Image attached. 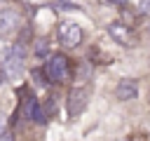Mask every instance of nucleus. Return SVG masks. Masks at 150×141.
Returning <instances> with one entry per match:
<instances>
[{
  "label": "nucleus",
  "instance_id": "nucleus-1",
  "mask_svg": "<svg viewBox=\"0 0 150 141\" xmlns=\"http://www.w3.org/2000/svg\"><path fill=\"white\" fill-rule=\"evenodd\" d=\"M45 75L49 82H63L68 78V59L63 54L49 56V61L45 63Z\"/></svg>",
  "mask_w": 150,
  "mask_h": 141
},
{
  "label": "nucleus",
  "instance_id": "nucleus-2",
  "mask_svg": "<svg viewBox=\"0 0 150 141\" xmlns=\"http://www.w3.org/2000/svg\"><path fill=\"white\" fill-rule=\"evenodd\" d=\"M59 40L63 47H77L82 42V28L75 21H61L59 24Z\"/></svg>",
  "mask_w": 150,
  "mask_h": 141
},
{
  "label": "nucleus",
  "instance_id": "nucleus-3",
  "mask_svg": "<svg viewBox=\"0 0 150 141\" xmlns=\"http://www.w3.org/2000/svg\"><path fill=\"white\" fill-rule=\"evenodd\" d=\"M23 66H26V54H23L21 47H16V49L12 52V56L2 63V73H5V78H9V80H19L21 73H23Z\"/></svg>",
  "mask_w": 150,
  "mask_h": 141
},
{
  "label": "nucleus",
  "instance_id": "nucleus-4",
  "mask_svg": "<svg viewBox=\"0 0 150 141\" xmlns=\"http://www.w3.org/2000/svg\"><path fill=\"white\" fill-rule=\"evenodd\" d=\"M108 33L120 42V45H124V47H131V45H136V38L131 35V31H129V26H124L122 21H112L110 26H108Z\"/></svg>",
  "mask_w": 150,
  "mask_h": 141
},
{
  "label": "nucleus",
  "instance_id": "nucleus-5",
  "mask_svg": "<svg viewBox=\"0 0 150 141\" xmlns=\"http://www.w3.org/2000/svg\"><path fill=\"white\" fill-rule=\"evenodd\" d=\"M19 24H21L19 12H14V9H0V38L14 33L19 28Z\"/></svg>",
  "mask_w": 150,
  "mask_h": 141
},
{
  "label": "nucleus",
  "instance_id": "nucleus-6",
  "mask_svg": "<svg viewBox=\"0 0 150 141\" xmlns=\"http://www.w3.org/2000/svg\"><path fill=\"white\" fill-rule=\"evenodd\" d=\"M87 96H89V92H87V89L75 87V89L68 94V113H70V115L82 113V108L87 106Z\"/></svg>",
  "mask_w": 150,
  "mask_h": 141
},
{
  "label": "nucleus",
  "instance_id": "nucleus-7",
  "mask_svg": "<svg viewBox=\"0 0 150 141\" xmlns=\"http://www.w3.org/2000/svg\"><path fill=\"white\" fill-rule=\"evenodd\" d=\"M115 96H117L120 101H131V99H136V96H138V85H136V80H129V78L120 80L117 87H115Z\"/></svg>",
  "mask_w": 150,
  "mask_h": 141
},
{
  "label": "nucleus",
  "instance_id": "nucleus-8",
  "mask_svg": "<svg viewBox=\"0 0 150 141\" xmlns=\"http://www.w3.org/2000/svg\"><path fill=\"white\" fill-rule=\"evenodd\" d=\"M26 110H28V118H30L33 122H38V125H42V122L47 120V115H45L42 106L38 103V99H30V101H28V106H26Z\"/></svg>",
  "mask_w": 150,
  "mask_h": 141
},
{
  "label": "nucleus",
  "instance_id": "nucleus-9",
  "mask_svg": "<svg viewBox=\"0 0 150 141\" xmlns=\"http://www.w3.org/2000/svg\"><path fill=\"white\" fill-rule=\"evenodd\" d=\"M12 52H14V47H12L7 40H2V38H0V66L12 56Z\"/></svg>",
  "mask_w": 150,
  "mask_h": 141
},
{
  "label": "nucleus",
  "instance_id": "nucleus-10",
  "mask_svg": "<svg viewBox=\"0 0 150 141\" xmlns=\"http://www.w3.org/2000/svg\"><path fill=\"white\" fill-rule=\"evenodd\" d=\"M138 12H141L143 16H150V0H141V2H138Z\"/></svg>",
  "mask_w": 150,
  "mask_h": 141
},
{
  "label": "nucleus",
  "instance_id": "nucleus-11",
  "mask_svg": "<svg viewBox=\"0 0 150 141\" xmlns=\"http://www.w3.org/2000/svg\"><path fill=\"white\" fill-rule=\"evenodd\" d=\"M0 141H14V134L12 132H5V134H0Z\"/></svg>",
  "mask_w": 150,
  "mask_h": 141
},
{
  "label": "nucleus",
  "instance_id": "nucleus-12",
  "mask_svg": "<svg viewBox=\"0 0 150 141\" xmlns=\"http://www.w3.org/2000/svg\"><path fill=\"white\" fill-rule=\"evenodd\" d=\"M5 125H7V120H5V115L0 113V134H5Z\"/></svg>",
  "mask_w": 150,
  "mask_h": 141
},
{
  "label": "nucleus",
  "instance_id": "nucleus-13",
  "mask_svg": "<svg viewBox=\"0 0 150 141\" xmlns=\"http://www.w3.org/2000/svg\"><path fill=\"white\" fill-rule=\"evenodd\" d=\"M105 2H110V5H127V0H105Z\"/></svg>",
  "mask_w": 150,
  "mask_h": 141
},
{
  "label": "nucleus",
  "instance_id": "nucleus-14",
  "mask_svg": "<svg viewBox=\"0 0 150 141\" xmlns=\"http://www.w3.org/2000/svg\"><path fill=\"white\" fill-rule=\"evenodd\" d=\"M117 141H127V139H117Z\"/></svg>",
  "mask_w": 150,
  "mask_h": 141
},
{
  "label": "nucleus",
  "instance_id": "nucleus-15",
  "mask_svg": "<svg viewBox=\"0 0 150 141\" xmlns=\"http://www.w3.org/2000/svg\"><path fill=\"white\" fill-rule=\"evenodd\" d=\"M63 2H68V0H63Z\"/></svg>",
  "mask_w": 150,
  "mask_h": 141
}]
</instances>
